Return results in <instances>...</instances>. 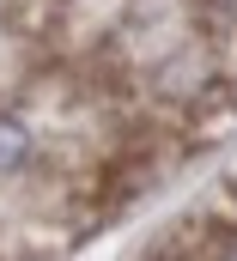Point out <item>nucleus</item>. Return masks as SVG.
<instances>
[{"instance_id":"1","label":"nucleus","mask_w":237,"mask_h":261,"mask_svg":"<svg viewBox=\"0 0 237 261\" xmlns=\"http://www.w3.org/2000/svg\"><path fill=\"white\" fill-rule=\"evenodd\" d=\"M25 158H31V134H25V122L0 116V182H6V176H18V170H25Z\"/></svg>"}]
</instances>
